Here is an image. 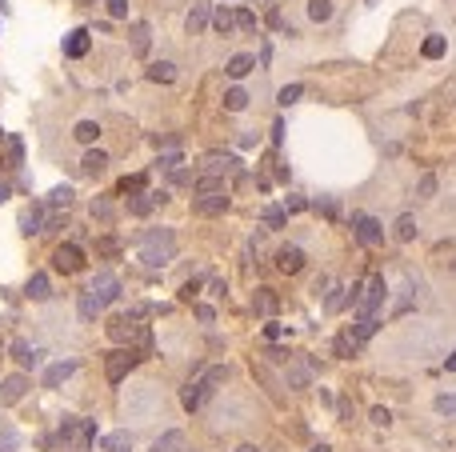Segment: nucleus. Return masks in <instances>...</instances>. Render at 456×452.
<instances>
[{
  "label": "nucleus",
  "mask_w": 456,
  "mask_h": 452,
  "mask_svg": "<svg viewBox=\"0 0 456 452\" xmlns=\"http://www.w3.org/2000/svg\"><path fill=\"white\" fill-rule=\"evenodd\" d=\"M100 448L104 452H128L133 448V432H109V436L100 440Z\"/></svg>",
  "instance_id": "28"
},
{
  "label": "nucleus",
  "mask_w": 456,
  "mask_h": 452,
  "mask_svg": "<svg viewBox=\"0 0 456 452\" xmlns=\"http://www.w3.org/2000/svg\"><path fill=\"white\" fill-rule=\"evenodd\" d=\"M312 452H333V448H328V444H316V448H312Z\"/></svg>",
  "instance_id": "57"
},
{
  "label": "nucleus",
  "mask_w": 456,
  "mask_h": 452,
  "mask_svg": "<svg viewBox=\"0 0 456 452\" xmlns=\"http://www.w3.org/2000/svg\"><path fill=\"white\" fill-rule=\"evenodd\" d=\"M80 169H85V176H100V172L109 169V152H104V148H88L85 160H80Z\"/></svg>",
  "instance_id": "23"
},
{
  "label": "nucleus",
  "mask_w": 456,
  "mask_h": 452,
  "mask_svg": "<svg viewBox=\"0 0 456 452\" xmlns=\"http://www.w3.org/2000/svg\"><path fill=\"white\" fill-rule=\"evenodd\" d=\"M444 52H448V37H440V32H429L424 44H420V56L424 61H440Z\"/></svg>",
  "instance_id": "24"
},
{
  "label": "nucleus",
  "mask_w": 456,
  "mask_h": 452,
  "mask_svg": "<svg viewBox=\"0 0 456 452\" xmlns=\"http://www.w3.org/2000/svg\"><path fill=\"white\" fill-rule=\"evenodd\" d=\"M209 20H212V4H209V0H197V4H192V13H188V20H185V32H188V37H200V32L209 28Z\"/></svg>",
  "instance_id": "16"
},
{
  "label": "nucleus",
  "mask_w": 456,
  "mask_h": 452,
  "mask_svg": "<svg viewBox=\"0 0 456 452\" xmlns=\"http://www.w3.org/2000/svg\"><path fill=\"white\" fill-rule=\"evenodd\" d=\"M68 200H73V188H68V184H61V188H52L49 208H68Z\"/></svg>",
  "instance_id": "37"
},
{
  "label": "nucleus",
  "mask_w": 456,
  "mask_h": 452,
  "mask_svg": "<svg viewBox=\"0 0 456 452\" xmlns=\"http://www.w3.org/2000/svg\"><path fill=\"white\" fill-rule=\"evenodd\" d=\"M140 332H144V324H136L133 312H128V317H112V320H109V336H112L116 344L140 341Z\"/></svg>",
  "instance_id": "8"
},
{
  "label": "nucleus",
  "mask_w": 456,
  "mask_h": 452,
  "mask_svg": "<svg viewBox=\"0 0 456 452\" xmlns=\"http://www.w3.org/2000/svg\"><path fill=\"white\" fill-rule=\"evenodd\" d=\"M73 136L80 140V145H97V140H100V124L97 121H80L73 128Z\"/></svg>",
  "instance_id": "33"
},
{
  "label": "nucleus",
  "mask_w": 456,
  "mask_h": 452,
  "mask_svg": "<svg viewBox=\"0 0 456 452\" xmlns=\"http://www.w3.org/2000/svg\"><path fill=\"white\" fill-rule=\"evenodd\" d=\"M212 28H216V32H221V37H228V32H233L236 28V16H233V8H216V13H212Z\"/></svg>",
  "instance_id": "32"
},
{
  "label": "nucleus",
  "mask_w": 456,
  "mask_h": 452,
  "mask_svg": "<svg viewBox=\"0 0 456 452\" xmlns=\"http://www.w3.org/2000/svg\"><path fill=\"white\" fill-rule=\"evenodd\" d=\"M197 288H200V284H197V281H188V284H185V288H180V300H192V296H197Z\"/></svg>",
  "instance_id": "53"
},
{
  "label": "nucleus",
  "mask_w": 456,
  "mask_h": 452,
  "mask_svg": "<svg viewBox=\"0 0 456 452\" xmlns=\"http://www.w3.org/2000/svg\"><path fill=\"white\" fill-rule=\"evenodd\" d=\"M197 317H200V320H204V324H212V320H216V312H212V308H209V305H197Z\"/></svg>",
  "instance_id": "51"
},
{
  "label": "nucleus",
  "mask_w": 456,
  "mask_h": 452,
  "mask_svg": "<svg viewBox=\"0 0 456 452\" xmlns=\"http://www.w3.org/2000/svg\"><path fill=\"white\" fill-rule=\"evenodd\" d=\"M25 296L28 300H49L52 296V281H49V272H32L25 284Z\"/></svg>",
  "instance_id": "18"
},
{
  "label": "nucleus",
  "mask_w": 456,
  "mask_h": 452,
  "mask_svg": "<svg viewBox=\"0 0 456 452\" xmlns=\"http://www.w3.org/2000/svg\"><path fill=\"white\" fill-rule=\"evenodd\" d=\"M236 452H257V448H252V444H240V448H236Z\"/></svg>",
  "instance_id": "56"
},
{
  "label": "nucleus",
  "mask_w": 456,
  "mask_h": 452,
  "mask_svg": "<svg viewBox=\"0 0 456 452\" xmlns=\"http://www.w3.org/2000/svg\"><path fill=\"white\" fill-rule=\"evenodd\" d=\"M44 212H49V204H32L20 216V233L25 236H32V233H44Z\"/></svg>",
  "instance_id": "21"
},
{
  "label": "nucleus",
  "mask_w": 456,
  "mask_h": 452,
  "mask_svg": "<svg viewBox=\"0 0 456 452\" xmlns=\"http://www.w3.org/2000/svg\"><path fill=\"white\" fill-rule=\"evenodd\" d=\"M444 368H448V372H456V353H452V356H444Z\"/></svg>",
  "instance_id": "54"
},
{
  "label": "nucleus",
  "mask_w": 456,
  "mask_h": 452,
  "mask_svg": "<svg viewBox=\"0 0 456 452\" xmlns=\"http://www.w3.org/2000/svg\"><path fill=\"white\" fill-rule=\"evenodd\" d=\"M88 296H92L100 308L112 305V300L121 296V281H116L112 272H97V276H92V284H88Z\"/></svg>",
  "instance_id": "6"
},
{
  "label": "nucleus",
  "mask_w": 456,
  "mask_h": 452,
  "mask_svg": "<svg viewBox=\"0 0 456 452\" xmlns=\"http://www.w3.org/2000/svg\"><path fill=\"white\" fill-rule=\"evenodd\" d=\"M128 37H133V52L136 56H144L148 52V25L144 20H133V25H128Z\"/></svg>",
  "instance_id": "27"
},
{
  "label": "nucleus",
  "mask_w": 456,
  "mask_h": 452,
  "mask_svg": "<svg viewBox=\"0 0 456 452\" xmlns=\"http://www.w3.org/2000/svg\"><path fill=\"white\" fill-rule=\"evenodd\" d=\"M393 236L396 240H400V245H408V240H412V236H417V216H396V228H393Z\"/></svg>",
  "instance_id": "31"
},
{
  "label": "nucleus",
  "mask_w": 456,
  "mask_h": 452,
  "mask_svg": "<svg viewBox=\"0 0 456 452\" xmlns=\"http://www.w3.org/2000/svg\"><path fill=\"white\" fill-rule=\"evenodd\" d=\"M92 216L109 224V220H112V204H104V200H100V204H92Z\"/></svg>",
  "instance_id": "47"
},
{
  "label": "nucleus",
  "mask_w": 456,
  "mask_h": 452,
  "mask_svg": "<svg viewBox=\"0 0 456 452\" xmlns=\"http://www.w3.org/2000/svg\"><path fill=\"white\" fill-rule=\"evenodd\" d=\"M284 220H288L284 208H264V224H269V228H284Z\"/></svg>",
  "instance_id": "41"
},
{
  "label": "nucleus",
  "mask_w": 456,
  "mask_h": 452,
  "mask_svg": "<svg viewBox=\"0 0 456 452\" xmlns=\"http://www.w3.org/2000/svg\"><path fill=\"white\" fill-rule=\"evenodd\" d=\"M8 353H13V360L20 368H40V365H44V348H32L25 336H16V341L8 344Z\"/></svg>",
  "instance_id": "10"
},
{
  "label": "nucleus",
  "mask_w": 456,
  "mask_h": 452,
  "mask_svg": "<svg viewBox=\"0 0 456 452\" xmlns=\"http://www.w3.org/2000/svg\"><path fill=\"white\" fill-rule=\"evenodd\" d=\"M121 193H124V196L144 193V176H124V181H121Z\"/></svg>",
  "instance_id": "42"
},
{
  "label": "nucleus",
  "mask_w": 456,
  "mask_h": 452,
  "mask_svg": "<svg viewBox=\"0 0 456 452\" xmlns=\"http://www.w3.org/2000/svg\"><path fill=\"white\" fill-rule=\"evenodd\" d=\"M97 252H100V257H121V240H116V236H100Z\"/></svg>",
  "instance_id": "38"
},
{
  "label": "nucleus",
  "mask_w": 456,
  "mask_h": 452,
  "mask_svg": "<svg viewBox=\"0 0 456 452\" xmlns=\"http://www.w3.org/2000/svg\"><path fill=\"white\" fill-rule=\"evenodd\" d=\"M221 380H228V368H209L204 377L188 380L185 389H180V404H185L188 413H197L200 404H204L212 392H216V384H221Z\"/></svg>",
  "instance_id": "2"
},
{
  "label": "nucleus",
  "mask_w": 456,
  "mask_h": 452,
  "mask_svg": "<svg viewBox=\"0 0 456 452\" xmlns=\"http://www.w3.org/2000/svg\"><path fill=\"white\" fill-rule=\"evenodd\" d=\"M452 269H456V264H452Z\"/></svg>",
  "instance_id": "59"
},
{
  "label": "nucleus",
  "mask_w": 456,
  "mask_h": 452,
  "mask_svg": "<svg viewBox=\"0 0 456 452\" xmlns=\"http://www.w3.org/2000/svg\"><path fill=\"white\" fill-rule=\"evenodd\" d=\"M436 413H456V396H436Z\"/></svg>",
  "instance_id": "48"
},
{
  "label": "nucleus",
  "mask_w": 456,
  "mask_h": 452,
  "mask_svg": "<svg viewBox=\"0 0 456 452\" xmlns=\"http://www.w3.org/2000/svg\"><path fill=\"white\" fill-rule=\"evenodd\" d=\"M97 436V420H64L61 424V440L64 444H76V448L85 452Z\"/></svg>",
  "instance_id": "4"
},
{
  "label": "nucleus",
  "mask_w": 456,
  "mask_h": 452,
  "mask_svg": "<svg viewBox=\"0 0 456 452\" xmlns=\"http://www.w3.org/2000/svg\"><path fill=\"white\" fill-rule=\"evenodd\" d=\"M88 49H92V32H88V28H73V32L61 40V52L68 56V61H80V56H88Z\"/></svg>",
  "instance_id": "9"
},
{
  "label": "nucleus",
  "mask_w": 456,
  "mask_h": 452,
  "mask_svg": "<svg viewBox=\"0 0 456 452\" xmlns=\"http://www.w3.org/2000/svg\"><path fill=\"white\" fill-rule=\"evenodd\" d=\"M248 100H252V97H248L245 88L233 85L228 92H224V112H245V109H248Z\"/></svg>",
  "instance_id": "26"
},
{
  "label": "nucleus",
  "mask_w": 456,
  "mask_h": 452,
  "mask_svg": "<svg viewBox=\"0 0 456 452\" xmlns=\"http://www.w3.org/2000/svg\"><path fill=\"white\" fill-rule=\"evenodd\" d=\"M97 317H100V305L85 293V296H80V320H97Z\"/></svg>",
  "instance_id": "39"
},
{
  "label": "nucleus",
  "mask_w": 456,
  "mask_h": 452,
  "mask_svg": "<svg viewBox=\"0 0 456 452\" xmlns=\"http://www.w3.org/2000/svg\"><path fill=\"white\" fill-rule=\"evenodd\" d=\"M0 145L8 148V169H16L20 160H25V145H20V136H13V133H4L0 136Z\"/></svg>",
  "instance_id": "30"
},
{
  "label": "nucleus",
  "mask_w": 456,
  "mask_h": 452,
  "mask_svg": "<svg viewBox=\"0 0 456 452\" xmlns=\"http://www.w3.org/2000/svg\"><path fill=\"white\" fill-rule=\"evenodd\" d=\"M252 68H257V56H252V52H236L233 61L224 64V73L233 76V80H245V76L252 73Z\"/></svg>",
  "instance_id": "20"
},
{
  "label": "nucleus",
  "mask_w": 456,
  "mask_h": 452,
  "mask_svg": "<svg viewBox=\"0 0 456 452\" xmlns=\"http://www.w3.org/2000/svg\"><path fill=\"white\" fill-rule=\"evenodd\" d=\"M252 4H257V8H269V0H252Z\"/></svg>",
  "instance_id": "58"
},
{
  "label": "nucleus",
  "mask_w": 456,
  "mask_h": 452,
  "mask_svg": "<svg viewBox=\"0 0 456 452\" xmlns=\"http://www.w3.org/2000/svg\"><path fill=\"white\" fill-rule=\"evenodd\" d=\"M304 208H309L304 196H288V200H284V212H304Z\"/></svg>",
  "instance_id": "45"
},
{
  "label": "nucleus",
  "mask_w": 456,
  "mask_h": 452,
  "mask_svg": "<svg viewBox=\"0 0 456 452\" xmlns=\"http://www.w3.org/2000/svg\"><path fill=\"white\" fill-rule=\"evenodd\" d=\"M148 80H156V85H173V80H176V64L173 61H152V64H148Z\"/></svg>",
  "instance_id": "25"
},
{
  "label": "nucleus",
  "mask_w": 456,
  "mask_h": 452,
  "mask_svg": "<svg viewBox=\"0 0 456 452\" xmlns=\"http://www.w3.org/2000/svg\"><path fill=\"white\" fill-rule=\"evenodd\" d=\"M272 308H276L272 288H260V293H257V312H260V317H272Z\"/></svg>",
  "instance_id": "36"
},
{
  "label": "nucleus",
  "mask_w": 456,
  "mask_h": 452,
  "mask_svg": "<svg viewBox=\"0 0 456 452\" xmlns=\"http://www.w3.org/2000/svg\"><path fill=\"white\" fill-rule=\"evenodd\" d=\"M288 384H292V389H304V384H309V368L292 365V368H288Z\"/></svg>",
  "instance_id": "40"
},
{
  "label": "nucleus",
  "mask_w": 456,
  "mask_h": 452,
  "mask_svg": "<svg viewBox=\"0 0 456 452\" xmlns=\"http://www.w3.org/2000/svg\"><path fill=\"white\" fill-rule=\"evenodd\" d=\"M388 420H393V413H388V408H372V424H388Z\"/></svg>",
  "instance_id": "49"
},
{
  "label": "nucleus",
  "mask_w": 456,
  "mask_h": 452,
  "mask_svg": "<svg viewBox=\"0 0 456 452\" xmlns=\"http://www.w3.org/2000/svg\"><path fill=\"white\" fill-rule=\"evenodd\" d=\"M136 360H140V356H136L133 348H116V353H109V360H104V377H109V384H121V380L128 377V368H136Z\"/></svg>",
  "instance_id": "5"
},
{
  "label": "nucleus",
  "mask_w": 456,
  "mask_h": 452,
  "mask_svg": "<svg viewBox=\"0 0 456 452\" xmlns=\"http://www.w3.org/2000/svg\"><path fill=\"white\" fill-rule=\"evenodd\" d=\"M192 193H197V196H204V193H228V184H224L221 176H204V181L192 184Z\"/></svg>",
  "instance_id": "34"
},
{
  "label": "nucleus",
  "mask_w": 456,
  "mask_h": 452,
  "mask_svg": "<svg viewBox=\"0 0 456 452\" xmlns=\"http://www.w3.org/2000/svg\"><path fill=\"white\" fill-rule=\"evenodd\" d=\"M104 4H109L112 20H124V16H128V0H104Z\"/></svg>",
  "instance_id": "44"
},
{
  "label": "nucleus",
  "mask_w": 456,
  "mask_h": 452,
  "mask_svg": "<svg viewBox=\"0 0 456 452\" xmlns=\"http://www.w3.org/2000/svg\"><path fill=\"white\" fill-rule=\"evenodd\" d=\"M156 164H161V169H168V172H173L176 164H180V152H168V157H161V160H156Z\"/></svg>",
  "instance_id": "50"
},
{
  "label": "nucleus",
  "mask_w": 456,
  "mask_h": 452,
  "mask_svg": "<svg viewBox=\"0 0 456 452\" xmlns=\"http://www.w3.org/2000/svg\"><path fill=\"white\" fill-rule=\"evenodd\" d=\"M224 208H228V193H204L192 200V212L197 216H221Z\"/></svg>",
  "instance_id": "14"
},
{
  "label": "nucleus",
  "mask_w": 456,
  "mask_h": 452,
  "mask_svg": "<svg viewBox=\"0 0 456 452\" xmlns=\"http://www.w3.org/2000/svg\"><path fill=\"white\" fill-rule=\"evenodd\" d=\"M52 264L61 272H80L85 269V248L80 245H61L56 252H52Z\"/></svg>",
  "instance_id": "11"
},
{
  "label": "nucleus",
  "mask_w": 456,
  "mask_h": 452,
  "mask_svg": "<svg viewBox=\"0 0 456 452\" xmlns=\"http://www.w3.org/2000/svg\"><path fill=\"white\" fill-rule=\"evenodd\" d=\"M173 184H192V172H185V169H173Z\"/></svg>",
  "instance_id": "52"
},
{
  "label": "nucleus",
  "mask_w": 456,
  "mask_h": 452,
  "mask_svg": "<svg viewBox=\"0 0 456 452\" xmlns=\"http://www.w3.org/2000/svg\"><path fill=\"white\" fill-rule=\"evenodd\" d=\"M161 200H164V193H136V196H128V212L133 216H148Z\"/></svg>",
  "instance_id": "19"
},
{
  "label": "nucleus",
  "mask_w": 456,
  "mask_h": 452,
  "mask_svg": "<svg viewBox=\"0 0 456 452\" xmlns=\"http://www.w3.org/2000/svg\"><path fill=\"white\" fill-rule=\"evenodd\" d=\"M28 389H32V380H28L25 372H13V377H4V380H0V404H16Z\"/></svg>",
  "instance_id": "12"
},
{
  "label": "nucleus",
  "mask_w": 456,
  "mask_h": 452,
  "mask_svg": "<svg viewBox=\"0 0 456 452\" xmlns=\"http://www.w3.org/2000/svg\"><path fill=\"white\" fill-rule=\"evenodd\" d=\"M304 13H309L312 25H328V20L336 16V4H333V0H309V4H304Z\"/></svg>",
  "instance_id": "22"
},
{
  "label": "nucleus",
  "mask_w": 456,
  "mask_h": 452,
  "mask_svg": "<svg viewBox=\"0 0 456 452\" xmlns=\"http://www.w3.org/2000/svg\"><path fill=\"white\" fill-rule=\"evenodd\" d=\"M357 293L360 296H352V308H357L360 320H369V317H376V308L384 305V296H388V281H384L381 272H372L364 284H357Z\"/></svg>",
  "instance_id": "3"
},
{
  "label": "nucleus",
  "mask_w": 456,
  "mask_h": 452,
  "mask_svg": "<svg viewBox=\"0 0 456 452\" xmlns=\"http://www.w3.org/2000/svg\"><path fill=\"white\" fill-rule=\"evenodd\" d=\"M180 448H185V432H176V428H173V432H164V436L156 440L148 452H180Z\"/></svg>",
  "instance_id": "29"
},
{
  "label": "nucleus",
  "mask_w": 456,
  "mask_h": 452,
  "mask_svg": "<svg viewBox=\"0 0 456 452\" xmlns=\"http://www.w3.org/2000/svg\"><path fill=\"white\" fill-rule=\"evenodd\" d=\"M73 372H76V360H56V365H49L44 368V389H61Z\"/></svg>",
  "instance_id": "17"
},
{
  "label": "nucleus",
  "mask_w": 456,
  "mask_h": 452,
  "mask_svg": "<svg viewBox=\"0 0 456 452\" xmlns=\"http://www.w3.org/2000/svg\"><path fill=\"white\" fill-rule=\"evenodd\" d=\"M204 164V172L209 176H224V172H240V157H233V152H209V157L200 160Z\"/></svg>",
  "instance_id": "13"
},
{
  "label": "nucleus",
  "mask_w": 456,
  "mask_h": 452,
  "mask_svg": "<svg viewBox=\"0 0 456 452\" xmlns=\"http://www.w3.org/2000/svg\"><path fill=\"white\" fill-rule=\"evenodd\" d=\"M304 260H309V257H304V248H300V245H284L281 252H276V269L288 272V276H296V272L304 269Z\"/></svg>",
  "instance_id": "15"
},
{
  "label": "nucleus",
  "mask_w": 456,
  "mask_h": 452,
  "mask_svg": "<svg viewBox=\"0 0 456 452\" xmlns=\"http://www.w3.org/2000/svg\"><path fill=\"white\" fill-rule=\"evenodd\" d=\"M417 193H420V196H432V193H436V176H432V172H429V176H420V188H417Z\"/></svg>",
  "instance_id": "46"
},
{
  "label": "nucleus",
  "mask_w": 456,
  "mask_h": 452,
  "mask_svg": "<svg viewBox=\"0 0 456 452\" xmlns=\"http://www.w3.org/2000/svg\"><path fill=\"white\" fill-rule=\"evenodd\" d=\"M300 97H304V85H288V88H281V92H276V104H281V109H288V104H296Z\"/></svg>",
  "instance_id": "35"
},
{
  "label": "nucleus",
  "mask_w": 456,
  "mask_h": 452,
  "mask_svg": "<svg viewBox=\"0 0 456 452\" xmlns=\"http://www.w3.org/2000/svg\"><path fill=\"white\" fill-rule=\"evenodd\" d=\"M236 16V28H245V32H257V13H248V8H240Z\"/></svg>",
  "instance_id": "43"
},
{
  "label": "nucleus",
  "mask_w": 456,
  "mask_h": 452,
  "mask_svg": "<svg viewBox=\"0 0 456 452\" xmlns=\"http://www.w3.org/2000/svg\"><path fill=\"white\" fill-rule=\"evenodd\" d=\"M8 193H13V188H8V181H0V200H8Z\"/></svg>",
  "instance_id": "55"
},
{
  "label": "nucleus",
  "mask_w": 456,
  "mask_h": 452,
  "mask_svg": "<svg viewBox=\"0 0 456 452\" xmlns=\"http://www.w3.org/2000/svg\"><path fill=\"white\" fill-rule=\"evenodd\" d=\"M352 228H357V240L364 248H372V245H381L384 240V228L369 216V212H352Z\"/></svg>",
  "instance_id": "7"
},
{
  "label": "nucleus",
  "mask_w": 456,
  "mask_h": 452,
  "mask_svg": "<svg viewBox=\"0 0 456 452\" xmlns=\"http://www.w3.org/2000/svg\"><path fill=\"white\" fill-rule=\"evenodd\" d=\"M173 257H176L173 228H152V233L140 236V260H144L148 269H164V264H173Z\"/></svg>",
  "instance_id": "1"
}]
</instances>
